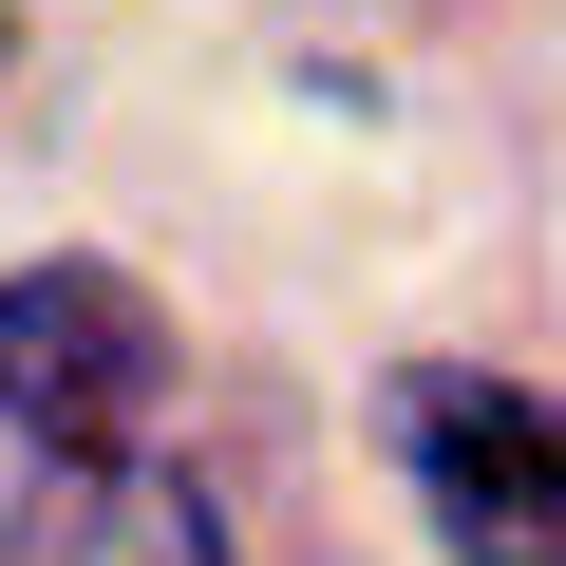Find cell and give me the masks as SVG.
<instances>
[{"mask_svg": "<svg viewBox=\"0 0 566 566\" xmlns=\"http://www.w3.org/2000/svg\"><path fill=\"white\" fill-rule=\"evenodd\" d=\"M151 397H170V322L133 264H20L0 283V416L57 472H133Z\"/></svg>", "mask_w": 566, "mask_h": 566, "instance_id": "cell-1", "label": "cell"}, {"mask_svg": "<svg viewBox=\"0 0 566 566\" xmlns=\"http://www.w3.org/2000/svg\"><path fill=\"white\" fill-rule=\"evenodd\" d=\"M0 566H227V510L189 491V472H39L20 491V528H0Z\"/></svg>", "mask_w": 566, "mask_h": 566, "instance_id": "cell-3", "label": "cell"}, {"mask_svg": "<svg viewBox=\"0 0 566 566\" xmlns=\"http://www.w3.org/2000/svg\"><path fill=\"white\" fill-rule=\"evenodd\" d=\"M397 472H416V510H434L453 566H566V397L416 359L397 378Z\"/></svg>", "mask_w": 566, "mask_h": 566, "instance_id": "cell-2", "label": "cell"}]
</instances>
